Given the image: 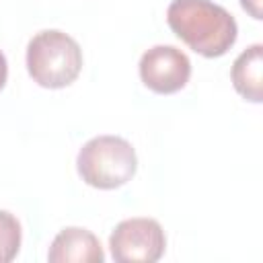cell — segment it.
Returning a JSON list of instances; mask_svg holds the SVG:
<instances>
[{"instance_id":"cell-1","label":"cell","mask_w":263,"mask_h":263,"mask_svg":"<svg viewBox=\"0 0 263 263\" xmlns=\"http://www.w3.org/2000/svg\"><path fill=\"white\" fill-rule=\"evenodd\" d=\"M171 31L203 58L224 55L236 41L234 16L212 0H173L166 8Z\"/></svg>"},{"instance_id":"cell-2","label":"cell","mask_w":263,"mask_h":263,"mask_svg":"<svg viewBox=\"0 0 263 263\" xmlns=\"http://www.w3.org/2000/svg\"><path fill=\"white\" fill-rule=\"evenodd\" d=\"M27 70L43 88L70 86L82 70V49L64 31H39L27 45Z\"/></svg>"},{"instance_id":"cell-3","label":"cell","mask_w":263,"mask_h":263,"mask_svg":"<svg viewBox=\"0 0 263 263\" xmlns=\"http://www.w3.org/2000/svg\"><path fill=\"white\" fill-rule=\"evenodd\" d=\"M76 168L86 185L95 189H117L136 175L138 156L127 140L119 136H97L80 148Z\"/></svg>"},{"instance_id":"cell-4","label":"cell","mask_w":263,"mask_h":263,"mask_svg":"<svg viewBox=\"0 0 263 263\" xmlns=\"http://www.w3.org/2000/svg\"><path fill=\"white\" fill-rule=\"evenodd\" d=\"M109 249L117 263H154L164 255L166 236L156 220L129 218L113 228Z\"/></svg>"},{"instance_id":"cell-5","label":"cell","mask_w":263,"mask_h":263,"mask_svg":"<svg viewBox=\"0 0 263 263\" xmlns=\"http://www.w3.org/2000/svg\"><path fill=\"white\" fill-rule=\"evenodd\" d=\"M191 76L189 58L173 45H154L140 60V78L156 95L181 90Z\"/></svg>"},{"instance_id":"cell-6","label":"cell","mask_w":263,"mask_h":263,"mask_svg":"<svg viewBox=\"0 0 263 263\" xmlns=\"http://www.w3.org/2000/svg\"><path fill=\"white\" fill-rule=\"evenodd\" d=\"M47 259L51 263H103L105 253L90 230L70 226L60 230L51 240Z\"/></svg>"},{"instance_id":"cell-7","label":"cell","mask_w":263,"mask_h":263,"mask_svg":"<svg viewBox=\"0 0 263 263\" xmlns=\"http://www.w3.org/2000/svg\"><path fill=\"white\" fill-rule=\"evenodd\" d=\"M261 72H263V45L255 43L247 47L232 64V74H230L232 84L242 99L251 103H261L263 99Z\"/></svg>"},{"instance_id":"cell-8","label":"cell","mask_w":263,"mask_h":263,"mask_svg":"<svg viewBox=\"0 0 263 263\" xmlns=\"http://www.w3.org/2000/svg\"><path fill=\"white\" fill-rule=\"evenodd\" d=\"M21 222L6 210H0V263H10L21 251Z\"/></svg>"},{"instance_id":"cell-9","label":"cell","mask_w":263,"mask_h":263,"mask_svg":"<svg viewBox=\"0 0 263 263\" xmlns=\"http://www.w3.org/2000/svg\"><path fill=\"white\" fill-rule=\"evenodd\" d=\"M240 6L253 16V18H261V0H240Z\"/></svg>"},{"instance_id":"cell-10","label":"cell","mask_w":263,"mask_h":263,"mask_svg":"<svg viewBox=\"0 0 263 263\" xmlns=\"http://www.w3.org/2000/svg\"><path fill=\"white\" fill-rule=\"evenodd\" d=\"M6 76H8V64H6L4 53L0 51V90H2L4 84H6Z\"/></svg>"}]
</instances>
